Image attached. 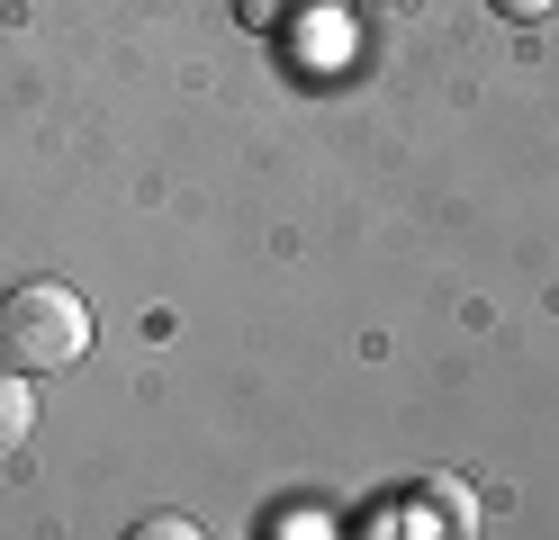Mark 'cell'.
Listing matches in <instances>:
<instances>
[{
	"mask_svg": "<svg viewBox=\"0 0 559 540\" xmlns=\"http://www.w3.org/2000/svg\"><path fill=\"white\" fill-rule=\"evenodd\" d=\"M27 432H37V379L0 360V459L27 451Z\"/></svg>",
	"mask_w": 559,
	"mask_h": 540,
	"instance_id": "7a4b0ae2",
	"label": "cell"
},
{
	"mask_svg": "<svg viewBox=\"0 0 559 540\" xmlns=\"http://www.w3.org/2000/svg\"><path fill=\"white\" fill-rule=\"evenodd\" d=\"M425 504H442V531H478V495H469V487L425 478Z\"/></svg>",
	"mask_w": 559,
	"mask_h": 540,
	"instance_id": "277c9868",
	"label": "cell"
},
{
	"mask_svg": "<svg viewBox=\"0 0 559 540\" xmlns=\"http://www.w3.org/2000/svg\"><path fill=\"white\" fill-rule=\"evenodd\" d=\"M487 10L514 19V27H533V19H550V10H559V0H487Z\"/></svg>",
	"mask_w": 559,
	"mask_h": 540,
	"instance_id": "5b68a950",
	"label": "cell"
},
{
	"mask_svg": "<svg viewBox=\"0 0 559 540\" xmlns=\"http://www.w3.org/2000/svg\"><path fill=\"white\" fill-rule=\"evenodd\" d=\"M82 351H91V307H82V288H63V279H19L10 298H0V360H10V370L63 379Z\"/></svg>",
	"mask_w": 559,
	"mask_h": 540,
	"instance_id": "6da1fadb",
	"label": "cell"
},
{
	"mask_svg": "<svg viewBox=\"0 0 559 540\" xmlns=\"http://www.w3.org/2000/svg\"><path fill=\"white\" fill-rule=\"evenodd\" d=\"M235 19L253 27V36H289L307 19H334V0H235Z\"/></svg>",
	"mask_w": 559,
	"mask_h": 540,
	"instance_id": "3957f363",
	"label": "cell"
}]
</instances>
